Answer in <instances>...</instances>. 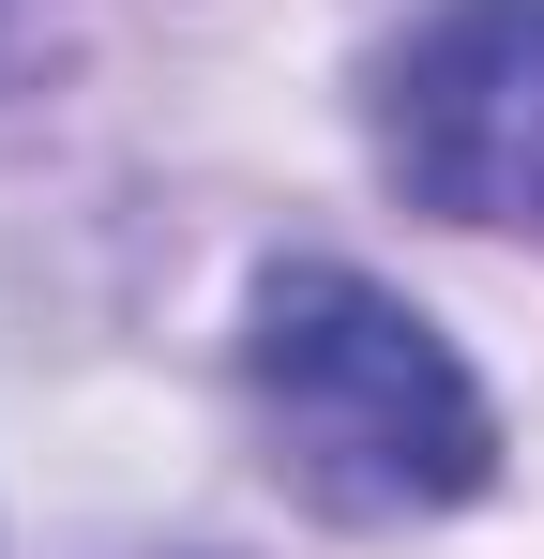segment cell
Listing matches in <instances>:
<instances>
[{"label":"cell","mask_w":544,"mask_h":559,"mask_svg":"<svg viewBox=\"0 0 544 559\" xmlns=\"http://www.w3.org/2000/svg\"><path fill=\"white\" fill-rule=\"evenodd\" d=\"M243 393H258L272 468L318 499V514H453L499 484V408L484 378L439 348L424 302H393L348 258H287L243 302Z\"/></svg>","instance_id":"obj_1"},{"label":"cell","mask_w":544,"mask_h":559,"mask_svg":"<svg viewBox=\"0 0 544 559\" xmlns=\"http://www.w3.org/2000/svg\"><path fill=\"white\" fill-rule=\"evenodd\" d=\"M378 167L439 227L544 242V0H439L378 61Z\"/></svg>","instance_id":"obj_2"}]
</instances>
